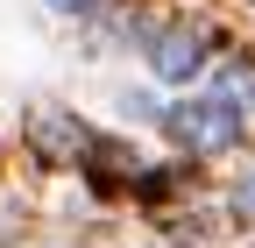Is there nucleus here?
<instances>
[{"mask_svg": "<svg viewBox=\"0 0 255 248\" xmlns=\"http://www.w3.org/2000/svg\"><path fill=\"white\" fill-rule=\"evenodd\" d=\"M234 213H241V220H255V177H241V192H234Z\"/></svg>", "mask_w": 255, "mask_h": 248, "instance_id": "4", "label": "nucleus"}, {"mask_svg": "<svg viewBox=\"0 0 255 248\" xmlns=\"http://www.w3.org/2000/svg\"><path fill=\"white\" fill-rule=\"evenodd\" d=\"M206 50H213V36H206V28L170 21V28H156V36H149V71L163 78V85H184V78H199Z\"/></svg>", "mask_w": 255, "mask_h": 248, "instance_id": "2", "label": "nucleus"}, {"mask_svg": "<svg viewBox=\"0 0 255 248\" xmlns=\"http://www.w3.org/2000/svg\"><path fill=\"white\" fill-rule=\"evenodd\" d=\"M213 92H220V100H234V107L248 114V107H255V57H248V50H234L227 64L213 71Z\"/></svg>", "mask_w": 255, "mask_h": 248, "instance_id": "3", "label": "nucleus"}, {"mask_svg": "<svg viewBox=\"0 0 255 248\" xmlns=\"http://www.w3.org/2000/svg\"><path fill=\"white\" fill-rule=\"evenodd\" d=\"M50 7H57V14H92L100 0H50Z\"/></svg>", "mask_w": 255, "mask_h": 248, "instance_id": "5", "label": "nucleus"}, {"mask_svg": "<svg viewBox=\"0 0 255 248\" xmlns=\"http://www.w3.org/2000/svg\"><path fill=\"white\" fill-rule=\"evenodd\" d=\"M163 135L184 149V156H220V149L241 142V107L220 100V92H206V100H177V107H163Z\"/></svg>", "mask_w": 255, "mask_h": 248, "instance_id": "1", "label": "nucleus"}]
</instances>
